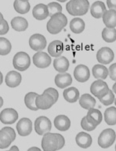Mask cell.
I'll return each mask as SVG.
<instances>
[{
    "label": "cell",
    "mask_w": 116,
    "mask_h": 151,
    "mask_svg": "<svg viewBox=\"0 0 116 151\" xmlns=\"http://www.w3.org/2000/svg\"><path fill=\"white\" fill-rule=\"evenodd\" d=\"M1 130L4 131L5 132L7 133L10 136V137H11V139H12V142L15 140L16 137V134L13 128L7 127H3Z\"/></svg>",
    "instance_id": "cell-42"
},
{
    "label": "cell",
    "mask_w": 116,
    "mask_h": 151,
    "mask_svg": "<svg viewBox=\"0 0 116 151\" xmlns=\"http://www.w3.org/2000/svg\"><path fill=\"white\" fill-rule=\"evenodd\" d=\"M67 17L63 13H58L51 17L47 25V28L52 35H57L62 31L67 24Z\"/></svg>",
    "instance_id": "cell-1"
},
{
    "label": "cell",
    "mask_w": 116,
    "mask_h": 151,
    "mask_svg": "<svg viewBox=\"0 0 116 151\" xmlns=\"http://www.w3.org/2000/svg\"><path fill=\"white\" fill-rule=\"evenodd\" d=\"M16 128L20 136H28L32 132V122L29 118H21L16 124Z\"/></svg>",
    "instance_id": "cell-13"
},
{
    "label": "cell",
    "mask_w": 116,
    "mask_h": 151,
    "mask_svg": "<svg viewBox=\"0 0 116 151\" xmlns=\"http://www.w3.org/2000/svg\"><path fill=\"white\" fill-rule=\"evenodd\" d=\"M54 124L57 130L65 132L70 128L71 123L68 117L65 115H59L54 119Z\"/></svg>",
    "instance_id": "cell-18"
},
{
    "label": "cell",
    "mask_w": 116,
    "mask_h": 151,
    "mask_svg": "<svg viewBox=\"0 0 116 151\" xmlns=\"http://www.w3.org/2000/svg\"><path fill=\"white\" fill-rule=\"evenodd\" d=\"M3 105V100L1 97L0 96V108H1Z\"/></svg>",
    "instance_id": "cell-50"
},
{
    "label": "cell",
    "mask_w": 116,
    "mask_h": 151,
    "mask_svg": "<svg viewBox=\"0 0 116 151\" xmlns=\"http://www.w3.org/2000/svg\"><path fill=\"white\" fill-rule=\"evenodd\" d=\"M102 39L106 42H113L116 40V29L115 28L105 27L102 33Z\"/></svg>",
    "instance_id": "cell-33"
},
{
    "label": "cell",
    "mask_w": 116,
    "mask_h": 151,
    "mask_svg": "<svg viewBox=\"0 0 116 151\" xmlns=\"http://www.w3.org/2000/svg\"><path fill=\"white\" fill-rule=\"evenodd\" d=\"M42 147L45 151L58 150V139L57 133L48 132L44 134L42 141Z\"/></svg>",
    "instance_id": "cell-4"
},
{
    "label": "cell",
    "mask_w": 116,
    "mask_h": 151,
    "mask_svg": "<svg viewBox=\"0 0 116 151\" xmlns=\"http://www.w3.org/2000/svg\"><path fill=\"white\" fill-rule=\"evenodd\" d=\"M21 75L15 71L9 72L5 77V82L8 87L11 88L18 86L21 83Z\"/></svg>",
    "instance_id": "cell-16"
},
{
    "label": "cell",
    "mask_w": 116,
    "mask_h": 151,
    "mask_svg": "<svg viewBox=\"0 0 116 151\" xmlns=\"http://www.w3.org/2000/svg\"><path fill=\"white\" fill-rule=\"evenodd\" d=\"M81 125L83 130L87 132H91L93 131L96 128V126H94L91 123H89L87 119L86 116H84L81 122Z\"/></svg>",
    "instance_id": "cell-38"
},
{
    "label": "cell",
    "mask_w": 116,
    "mask_h": 151,
    "mask_svg": "<svg viewBox=\"0 0 116 151\" xmlns=\"http://www.w3.org/2000/svg\"><path fill=\"white\" fill-rule=\"evenodd\" d=\"M33 62L37 67L44 69L50 66L51 64L52 59L46 52L39 51L33 55Z\"/></svg>",
    "instance_id": "cell-10"
},
{
    "label": "cell",
    "mask_w": 116,
    "mask_h": 151,
    "mask_svg": "<svg viewBox=\"0 0 116 151\" xmlns=\"http://www.w3.org/2000/svg\"><path fill=\"white\" fill-rule=\"evenodd\" d=\"M64 50V45L62 42L55 40L49 44L48 52L49 55L53 57H58L62 54Z\"/></svg>",
    "instance_id": "cell-22"
},
{
    "label": "cell",
    "mask_w": 116,
    "mask_h": 151,
    "mask_svg": "<svg viewBox=\"0 0 116 151\" xmlns=\"http://www.w3.org/2000/svg\"><path fill=\"white\" fill-rule=\"evenodd\" d=\"M100 101L104 106L111 105L115 101V96L111 90H109L108 93L102 98L99 99Z\"/></svg>",
    "instance_id": "cell-37"
},
{
    "label": "cell",
    "mask_w": 116,
    "mask_h": 151,
    "mask_svg": "<svg viewBox=\"0 0 116 151\" xmlns=\"http://www.w3.org/2000/svg\"><path fill=\"white\" fill-rule=\"evenodd\" d=\"M92 75L95 78L98 80H105L108 75L107 68L103 65H96L92 69Z\"/></svg>",
    "instance_id": "cell-28"
},
{
    "label": "cell",
    "mask_w": 116,
    "mask_h": 151,
    "mask_svg": "<svg viewBox=\"0 0 116 151\" xmlns=\"http://www.w3.org/2000/svg\"><path fill=\"white\" fill-rule=\"evenodd\" d=\"M12 142L10 136L2 130H0V148L5 149L9 147Z\"/></svg>",
    "instance_id": "cell-35"
},
{
    "label": "cell",
    "mask_w": 116,
    "mask_h": 151,
    "mask_svg": "<svg viewBox=\"0 0 116 151\" xmlns=\"http://www.w3.org/2000/svg\"><path fill=\"white\" fill-rule=\"evenodd\" d=\"M13 6L15 11L21 14L27 13L31 8L30 3L28 1H23L21 0H15Z\"/></svg>",
    "instance_id": "cell-32"
},
{
    "label": "cell",
    "mask_w": 116,
    "mask_h": 151,
    "mask_svg": "<svg viewBox=\"0 0 116 151\" xmlns=\"http://www.w3.org/2000/svg\"><path fill=\"white\" fill-rule=\"evenodd\" d=\"M11 43L6 38L0 37V55L5 56L10 53L11 50Z\"/></svg>",
    "instance_id": "cell-34"
},
{
    "label": "cell",
    "mask_w": 116,
    "mask_h": 151,
    "mask_svg": "<svg viewBox=\"0 0 116 151\" xmlns=\"http://www.w3.org/2000/svg\"><path fill=\"white\" fill-rule=\"evenodd\" d=\"M57 1L60 2H64L65 1H67V0H57Z\"/></svg>",
    "instance_id": "cell-52"
},
{
    "label": "cell",
    "mask_w": 116,
    "mask_h": 151,
    "mask_svg": "<svg viewBox=\"0 0 116 151\" xmlns=\"http://www.w3.org/2000/svg\"><path fill=\"white\" fill-rule=\"evenodd\" d=\"M109 90L106 83L101 80L95 81L90 87V91L92 94L98 99L106 96L108 93Z\"/></svg>",
    "instance_id": "cell-6"
},
{
    "label": "cell",
    "mask_w": 116,
    "mask_h": 151,
    "mask_svg": "<svg viewBox=\"0 0 116 151\" xmlns=\"http://www.w3.org/2000/svg\"><path fill=\"white\" fill-rule=\"evenodd\" d=\"M3 75L1 72H0V85H1L3 82Z\"/></svg>",
    "instance_id": "cell-48"
},
{
    "label": "cell",
    "mask_w": 116,
    "mask_h": 151,
    "mask_svg": "<svg viewBox=\"0 0 116 151\" xmlns=\"http://www.w3.org/2000/svg\"><path fill=\"white\" fill-rule=\"evenodd\" d=\"M112 91L114 92V93L116 94V82L112 86Z\"/></svg>",
    "instance_id": "cell-51"
},
{
    "label": "cell",
    "mask_w": 116,
    "mask_h": 151,
    "mask_svg": "<svg viewBox=\"0 0 116 151\" xmlns=\"http://www.w3.org/2000/svg\"><path fill=\"white\" fill-rule=\"evenodd\" d=\"M45 93H48L51 96H52L54 99L55 103H56L59 97V93L57 90L53 88H49L48 89H46L44 91Z\"/></svg>",
    "instance_id": "cell-39"
},
{
    "label": "cell",
    "mask_w": 116,
    "mask_h": 151,
    "mask_svg": "<svg viewBox=\"0 0 116 151\" xmlns=\"http://www.w3.org/2000/svg\"><path fill=\"white\" fill-rule=\"evenodd\" d=\"M115 131L111 128L103 130L98 138V144L102 148H107L112 146L116 140Z\"/></svg>",
    "instance_id": "cell-3"
},
{
    "label": "cell",
    "mask_w": 116,
    "mask_h": 151,
    "mask_svg": "<svg viewBox=\"0 0 116 151\" xmlns=\"http://www.w3.org/2000/svg\"><path fill=\"white\" fill-rule=\"evenodd\" d=\"M31 65V59L29 55L24 52L16 53L13 59V65L15 69L24 71L29 68Z\"/></svg>",
    "instance_id": "cell-2"
},
{
    "label": "cell",
    "mask_w": 116,
    "mask_h": 151,
    "mask_svg": "<svg viewBox=\"0 0 116 151\" xmlns=\"http://www.w3.org/2000/svg\"><path fill=\"white\" fill-rule=\"evenodd\" d=\"M30 47L36 51L44 50L47 46V40L45 37L39 33H36L31 36L29 41Z\"/></svg>",
    "instance_id": "cell-9"
},
{
    "label": "cell",
    "mask_w": 116,
    "mask_h": 151,
    "mask_svg": "<svg viewBox=\"0 0 116 151\" xmlns=\"http://www.w3.org/2000/svg\"><path fill=\"white\" fill-rule=\"evenodd\" d=\"M106 11V7L105 6V4L102 1H99L94 2L90 9L92 16L96 19H99L102 17Z\"/></svg>",
    "instance_id": "cell-21"
},
{
    "label": "cell",
    "mask_w": 116,
    "mask_h": 151,
    "mask_svg": "<svg viewBox=\"0 0 116 151\" xmlns=\"http://www.w3.org/2000/svg\"><path fill=\"white\" fill-rule=\"evenodd\" d=\"M73 74L75 79L79 82H85L90 78V72L89 68L85 65H79L76 67Z\"/></svg>",
    "instance_id": "cell-14"
},
{
    "label": "cell",
    "mask_w": 116,
    "mask_h": 151,
    "mask_svg": "<svg viewBox=\"0 0 116 151\" xmlns=\"http://www.w3.org/2000/svg\"><path fill=\"white\" fill-rule=\"evenodd\" d=\"M18 118V114L16 110L12 108H6L0 113V121L4 124H12Z\"/></svg>",
    "instance_id": "cell-12"
},
{
    "label": "cell",
    "mask_w": 116,
    "mask_h": 151,
    "mask_svg": "<svg viewBox=\"0 0 116 151\" xmlns=\"http://www.w3.org/2000/svg\"><path fill=\"white\" fill-rule=\"evenodd\" d=\"M115 105H116V99H115Z\"/></svg>",
    "instance_id": "cell-54"
},
{
    "label": "cell",
    "mask_w": 116,
    "mask_h": 151,
    "mask_svg": "<svg viewBox=\"0 0 116 151\" xmlns=\"http://www.w3.org/2000/svg\"><path fill=\"white\" fill-rule=\"evenodd\" d=\"M96 101L91 95L84 94L81 96L79 100V104L82 107L86 110L94 108Z\"/></svg>",
    "instance_id": "cell-27"
},
{
    "label": "cell",
    "mask_w": 116,
    "mask_h": 151,
    "mask_svg": "<svg viewBox=\"0 0 116 151\" xmlns=\"http://www.w3.org/2000/svg\"><path fill=\"white\" fill-rule=\"evenodd\" d=\"M57 135L58 139V150L63 148L64 145H65V141L64 137H63V136H62L61 134L57 133Z\"/></svg>",
    "instance_id": "cell-43"
},
{
    "label": "cell",
    "mask_w": 116,
    "mask_h": 151,
    "mask_svg": "<svg viewBox=\"0 0 116 151\" xmlns=\"http://www.w3.org/2000/svg\"><path fill=\"white\" fill-rule=\"evenodd\" d=\"M77 144L81 148H88L92 144V140L91 136L85 132H80L76 137Z\"/></svg>",
    "instance_id": "cell-20"
},
{
    "label": "cell",
    "mask_w": 116,
    "mask_h": 151,
    "mask_svg": "<svg viewBox=\"0 0 116 151\" xmlns=\"http://www.w3.org/2000/svg\"><path fill=\"white\" fill-rule=\"evenodd\" d=\"M28 151H41V149L36 147H33L28 149Z\"/></svg>",
    "instance_id": "cell-47"
},
{
    "label": "cell",
    "mask_w": 116,
    "mask_h": 151,
    "mask_svg": "<svg viewBox=\"0 0 116 151\" xmlns=\"http://www.w3.org/2000/svg\"><path fill=\"white\" fill-rule=\"evenodd\" d=\"M4 20V17H3L2 14L0 12V24H1Z\"/></svg>",
    "instance_id": "cell-49"
},
{
    "label": "cell",
    "mask_w": 116,
    "mask_h": 151,
    "mask_svg": "<svg viewBox=\"0 0 116 151\" xmlns=\"http://www.w3.org/2000/svg\"><path fill=\"white\" fill-rule=\"evenodd\" d=\"M79 91L74 87L68 88L64 90L63 92V97L69 103H75L79 98Z\"/></svg>",
    "instance_id": "cell-25"
},
{
    "label": "cell",
    "mask_w": 116,
    "mask_h": 151,
    "mask_svg": "<svg viewBox=\"0 0 116 151\" xmlns=\"http://www.w3.org/2000/svg\"><path fill=\"white\" fill-rule=\"evenodd\" d=\"M33 17L38 20H43L49 16L47 5L42 3L35 6L32 10Z\"/></svg>",
    "instance_id": "cell-17"
},
{
    "label": "cell",
    "mask_w": 116,
    "mask_h": 151,
    "mask_svg": "<svg viewBox=\"0 0 116 151\" xmlns=\"http://www.w3.org/2000/svg\"><path fill=\"white\" fill-rule=\"evenodd\" d=\"M72 79L71 76L67 73H62L57 74L55 78V83L59 88L64 89L71 85Z\"/></svg>",
    "instance_id": "cell-15"
},
{
    "label": "cell",
    "mask_w": 116,
    "mask_h": 151,
    "mask_svg": "<svg viewBox=\"0 0 116 151\" xmlns=\"http://www.w3.org/2000/svg\"><path fill=\"white\" fill-rule=\"evenodd\" d=\"M86 118L89 123L97 127L102 121V114L101 112L97 109L91 108L88 110Z\"/></svg>",
    "instance_id": "cell-19"
},
{
    "label": "cell",
    "mask_w": 116,
    "mask_h": 151,
    "mask_svg": "<svg viewBox=\"0 0 116 151\" xmlns=\"http://www.w3.org/2000/svg\"><path fill=\"white\" fill-rule=\"evenodd\" d=\"M104 120L107 125H116V108L112 106L107 108L104 112Z\"/></svg>",
    "instance_id": "cell-30"
},
{
    "label": "cell",
    "mask_w": 116,
    "mask_h": 151,
    "mask_svg": "<svg viewBox=\"0 0 116 151\" xmlns=\"http://www.w3.org/2000/svg\"><path fill=\"white\" fill-rule=\"evenodd\" d=\"M73 16H83L87 13L90 4L88 0H71Z\"/></svg>",
    "instance_id": "cell-7"
},
{
    "label": "cell",
    "mask_w": 116,
    "mask_h": 151,
    "mask_svg": "<svg viewBox=\"0 0 116 151\" xmlns=\"http://www.w3.org/2000/svg\"><path fill=\"white\" fill-rule=\"evenodd\" d=\"M35 103L38 109L46 110L51 108L55 104V102L52 96L43 92L42 95H37Z\"/></svg>",
    "instance_id": "cell-8"
},
{
    "label": "cell",
    "mask_w": 116,
    "mask_h": 151,
    "mask_svg": "<svg viewBox=\"0 0 116 151\" xmlns=\"http://www.w3.org/2000/svg\"><path fill=\"white\" fill-rule=\"evenodd\" d=\"M102 17L103 23L107 27L115 28L116 27V10L113 9L107 10Z\"/></svg>",
    "instance_id": "cell-23"
},
{
    "label": "cell",
    "mask_w": 116,
    "mask_h": 151,
    "mask_svg": "<svg viewBox=\"0 0 116 151\" xmlns=\"http://www.w3.org/2000/svg\"><path fill=\"white\" fill-rule=\"evenodd\" d=\"M11 23L12 28L18 32L24 31L28 26V22L26 19L21 17L13 18Z\"/></svg>",
    "instance_id": "cell-26"
},
{
    "label": "cell",
    "mask_w": 116,
    "mask_h": 151,
    "mask_svg": "<svg viewBox=\"0 0 116 151\" xmlns=\"http://www.w3.org/2000/svg\"><path fill=\"white\" fill-rule=\"evenodd\" d=\"M38 94L35 92H31L27 93L25 96L24 101L25 105L27 108L32 111H37L38 108L37 107L35 103V100Z\"/></svg>",
    "instance_id": "cell-31"
},
{
    "label": "cell",
    "mask_w": 116,
    "mask_h": 151,
    "mask_svg": "<svg viewBox=\"0 0 116 151\" xmlns=\"http://www.w3.org/2000/svg\"><path fill=\"white\" fill-rule=\"evenodd\" d=\"M96 57L98 62L104 65H107L114 60V53L109 47H102L97 51Z\"/></svg>",
    "instance_id": "cell-11"
},
{
    "label": "cell",
    "mask_w": 116,
    "mask_h": 151,
    "mask_svg": "<svg viewBox=\"0 0 116 151\" xmlns=\"http://www.w3.org/2000/svg\"><path fill=\"white\" fill-rule=\"evenodd\" d=\"M10 151H19V149L16 146H13L10 148Z\"/></svg>",
    "instance_id": "cell-46"
},
{
    "label": "cell",
    "mask_w": 116,
    "mask_h": 151,
    "mask_svg": "<svg viewBox=\"0 0 116 151\" xmlns=\"http://www.w3.org/2000/svg\"><path fill=\"white\" fill-rule=\"evenodd\" d=\"M108 75L110 79L113 81H116V63L112 64L109 68Z\"/></svg>",
    "instance_id": "cell-40"
},
{
    "label": "cell",
    "mask_w": 116,
    "mask_h": 151,
    "mask_svg": "<svg viewBox=\"0 0 116 151\" xmlns=\"http://www.w3.org/2000/svg\"><path fill=\"white\" fill-rule=\"evenodd\" d=\"M70 28L73 33L80 34L85 29V22L81 18L76 17L72 19L70 22Z\"/></svg>",
    "instance_id": "cell-29"
},
{
    "label": "cell",
    "mask_w": 116,
    "mask_h": 151,
    "mask_svg": "<svg viewBox=\"0 0 116 151\" xmlns=\"http://www.w3.org/2000/svg\"><path fill=\"white\" fill-rule=\"evenodd\" d=\"M107 4L109 9L116 10V0H107Z\"/></svg>",
    "instance_id": "cell-44"
},
{
    "label": "cell",
    "mask_w": 116,
    "mask_h": 151,
    "mask_svg": "<svg viewBox=\"0 0 116 151\" xmlns=\"http://www.w3.org/2000/svg\"><path fill=\"white\" fill-rule=\"evenodd\" d=\"M9 30V25L6 20L3 21V22L0 24V35H6L8 32Z\"/></svg>",
    "instance_id": "cell-41"
},
{
    "label": "cell",
    "mask_w": 116,
    "mask_h": 151,
    "mask_svg": "<svg viewBox=\"0 0 116 151\" xmlns=\"http://www.w3.org/2000/svg\"><path fill=\"white\" fill-rule=\"evenodd\" d=\"M115 150L116 151V146H115Z\"/></svg>",
    "instance_id": "cell-55"
},
{
    "label": "cell",
    "mask_w": 116,
    "mask_h": 151,
    "mask_svg": "<svg viewBox=\"0 0 116 151\" xmlns=\"http://www.w3.org/2000/svg\"><path fill=\"white\" fill-rule=\"evenodd\" d=\"M21 1H29V0H21Z\"/></svg>",
    "instance_id": "cell-53"
},
{
    "label": "cell",
    "mask_w": 116,
    "mask_h": 151,
    "mask_svg": "<svg viewBox=\"0 0 116 151\" xmlns=\"http://www.w3.org/2000/svg\"><path fill=\"white\" fill-rule=\"evenodd\" d=\"M34 127L36 133L40 136H42L50 132L52 125L51 122L47 117L41 116L35 120Z\"/></svg>",
    "instance_id": "cell-5"
},
{
    "label": "cell",
    "mask_w": 116,
    "mask_h": 151,
    "mask_svg": "<svg viewBox=\"0 0 116 151\" xmlns=\"http://www.w3.org/2000/svg\"><path fill=\"white\" fill-rule=\"evenodd\" d=\"M47 6L49 12V16L50 17L57 13H61L62 12V6L57 2H51L47 5Z\"/></svg>",
    "instance_id": "cell-36"
},
{
    "label": "cell",
    "mask_w": 116,
    "mask_h": 151,
    "mask_svg": "<svg viewBox=\"0 0 116 151\" xmlns=\"http://www.w3.org/2000/svg\"><path fill=\"white\" fill-rule=\"evenodd\" d=\"M53 66L56 70L58 72L65 73L69 69V62L65 57H60L54 60Z\"/></svg>",
    "instance_id": "cell-24"
},
{
    "label": "cell",
    "mask_w": 116,
    "mask_h": 151,
    "mask_svg": "<svg viewBox=\"0 0 116 151\" xmlns=\"http://www.w3.org/2000/svg\"><path fill=\"white\" fill-rule=\"evenodd\" d=\"M66 9L67 11L69 14H70L71 15L73 16L72 10L71 1H70L69 2H67V4H66Z\"/></svg>",
    "instance_id": "cell-45"
}]
</instances>
